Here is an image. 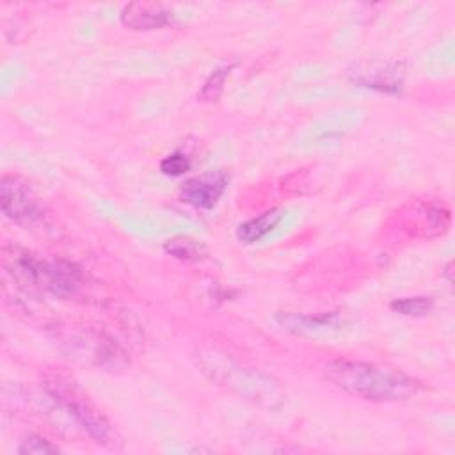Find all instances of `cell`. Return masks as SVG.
<instances>
[{"instance_id": "obj_5", "label": "cell", "mask_w": 455, "mask_h": 455, "mask_svg": "<svg viewBox=\"0 0 455 455\" xmlns=\"http://www.w3.org/2000/svg\"><path fill=\"white\" fill-rule=\"evenodd\" d=\"M203 366H204V371L212 375V379L236 389L240 395L251 396L252 400H265L267 403H272L275 391L274 387H270L268 377H263L252 370L236 366L226 359L215 361V363L213 359H210V363H203Z\"/></svg>"}, {"instance_id": "obj_9", "label": "cell", "mask_w": 455, "mask_h": 455, "mask_svg": "<svg viewBox=\"0 0 455 455\" xmlns=\"http://www.w3.org/2000/svg\"><path fill=\"white\" fill-rule=\"evenodd\" d=\"M283 220V212L281 210H268L263 212L261 215L243 222L238 226L236 236L245 242V243H254L259 242L261 238H265L270 231H274V228Z\"/></svg>"}, {"instance_id": "obj_8", "label": "cell", "mask_w": 455, "mask_h": 455, "mask_svg": "<svg viewBox=\"0 0 455 455\" xmlns=\"http://www.w3.org/2000/svg\"><path fill=\"white\" fill-rule=\"evenodd\" d=\"M363 87H371L384 92H396L403 82V69L400 64H370L354 78Z\"/></svg>"}, {"instance_id": "obj_12", "label": "cell", "mask_w": 455, "mask_h": 455, "mask_svg": "<svg viewBox=\"0 0 455 455\" xmlns=\"http://www.w3.org/2000/svg\"><path fill=\"white\" fill-rule=\"evenodd\" d=\"M231 68H233V66H224V68L215 69V71L208 76V80L204 82V85H203V89H201V92H199V98L204 100V101H215V100L220 96L222 89H224V82H226V76L229 75V69H231Z\"/></svg>"}, {"instance_id": "obj_1", "label": "cell", "mask_w": 455, "mask_h": 455, "mask_svg": "<svg viewBox=\"0 0 455 455\" xmlns=\"http://www.w3.org/2000/svg\"><path fill=\"white\" fill-rule=\"evenodd\" d=\"M325 375L339 389L373 402L407 400L421 389V384L411 375L366 361H332L327 364Z\"/></svg>"}, {"instance_id": "obj_14", "label": "cell", "mask_w": 455, "mask_h": 455, "mask_svg": "<svg viewBox=\"0 0 455 455\" xmlns=\"http://www.w3.org/2000/svg\"><path fill=\"white\" fill-rule=\"evenodd\" d=\"M18 451L20 453H57L59 448L39 435H30L21 443Z\"/></svg>"}, {"instance_id": "obj_13", "label": "cell", "mask_w": 455, "mask_h": 455, "mask_svg": "<svg viewBox=\"0 0 455 455\" xmlns=\"http://www.w3.org/2000/svg\"><path fill=\"white\" fill-rule=\"evenodd\" d=\"M160 169L167 176H181L190 169V160L187 155L174 151L160 162Z\"/></svg>"}, {"instance_id": "obj_6", "label": "cell", "mask_w": 455, "mask_h": 455, "mask_svg": "<svg viewBox=\"0 0 455 455\" xmlns=\"http://www.w3.org/2000/svg\"><path fill=\"white\" fill-rule=\"evenodd\" d=\"M228 187V174L224 171L206 172L197 178H190L181 187V199L196 208L210 210L217 204Z\"/></svg>"}, {"instance_id": "obj_7", "label": "cell", "mask_w": 455, "mask_h": 455, "mask_svg": "<svg viewBox=\"0 0 455 455\" xmlns=\"http://www.w3.org/2000/svg\"><path fill=\"white\" fill-rule=\"evenodd\" d=\"M172 12L164 4L132 2L123 7L121 21L133 30H155L171 23Z\"/></svg>"}, {"instance_id": "obj_10", "label": "cell", "mask_w": 455, "mask_h": 455, "mask_svg": "<svg viewBox=\"0 0 455 455\" xmlns=\"http://www.w3.org/2000/svg\"><path fill=\"white\" fill-rule=\"evenodd\" d=\"M164 249L171 256L178 259H187V261H197L206 254V249L199 242L187 236H176L172 240H167Z\"/></svg>"}, {"instance_id": "obj_3", "label": "cell", "mask_w": 455, "mask_h": 455, "mask_svg": "<svg viewBox=\"0 0 455 455\" xmlns=\"http://www.w3.org/2000/svg\"><path fill=\"white\" fill-rule=\"evenodd\" d=\"M52 398L60 405L62 411H66L73 419L100 444L117 450L123 441H119V435L116 434L114 427L107 421V418L94 409L85 398L78 396V393L71 387V384L62 382L60 379L53 380L50 389Z\"/></svg>"}, {"instance_id": "obj_4", "label": "cell", "mask_w": 455, "mask_h": 455, "mask_svg": "<svg viewBox=\"0 0 455 455\" xmlns=\"http://www.w3.org/2000/svg\"><path fill=\"white\" fill-rule=\"evenodd\" d=\"M0 206L7 219L21 226H32L43 219V204L27 180L5 174L0 181Z\"/></svg>"}, {"instance_id": "obj_11", "label": "cell", "mask_w": 455, "mask_h": 455, "mask_svg": "<svg viewBox=\"0 0 455 455\" xmlns=\"http://www.w3.org/2000/svg\"><path fill=\"white\" fill-rule=\"evenodd\" d=\"M434 307V299L430 297H403L391 302V309L407 316H421L430 313Z\"/></svg>"}, {"instance_id": "obj_2", "label": "cell", "mask_w": 455, "mask_h": 455, "mask_svg": "<svg viewBox=\"0 0 455 455\" xmlns=\"http://www.w3.org/2000/svg\"><path fill=\"white\" fill-rule=\"evenodd\" d=\"M14 277L27 286L52 291L55 295H69L80 286V270L62 259H41L30 252H14L9 263Z\"/></svg>"}]
</instances>
